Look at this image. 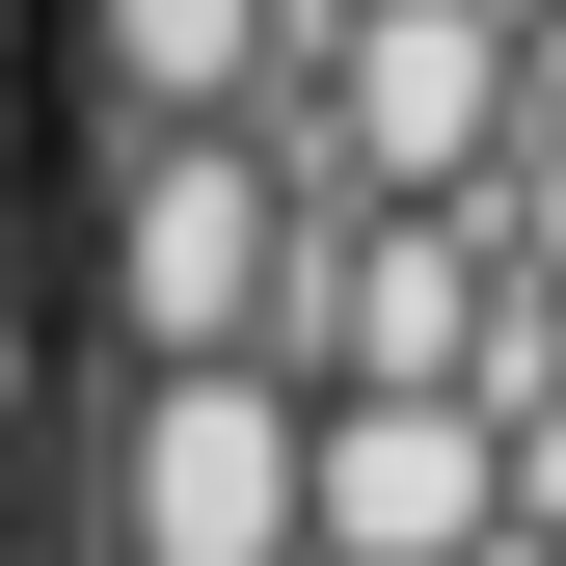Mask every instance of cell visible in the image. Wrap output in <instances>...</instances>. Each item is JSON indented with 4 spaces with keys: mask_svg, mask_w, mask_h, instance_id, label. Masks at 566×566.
Masks as SVG:
<instances>
[{
    "mask_svg": "<svg viewBox=\"0 0 566 566\" xmlns=\"http://www.w3.org/2000/svg\"><path fill=\"white\" fill-rule=\"evenodd\" d=\"M108 566H297V378L270 350L108 405Z\"/></svg>",
    "mask_w": 566,
    "mask_h": 566,
    "instance_id": "277c9868",
    "label": "cell"
},
{
    "mask_svg": "<svg viewBox=\"0 0 566 566\" xmlns=\"http://www.w3.org/2000/svg\"><path fill=\"white\" fill-rule=\"evenodd\" d=\"M270 350H297L324 405H459V378H485V243H459V217H378V189H297Z\"/></svg>",
    "mask_w": 566,
    "mask_h": 566,
    "instance_id": "7a4b0ae2",
    "label": "cell"
},
{
    "mask_svg": "<svg viewBox=\"0 0 566 566\" xmlns=\"http://www.w3.org/2000/svg\"><path fill=\"white\" fill-rule=\"evenodd\" d=\"M270 243H297V189H270L243 135H108V350L135 378L270 350Z\"/></svg>",
    "mask_w": 566,
    "mask_h": 566,
    "instance_id": "3957f363",
    "label": "cell"
},
{
    "mask_svg": "<svg viewBox=\"0 0 566 566\" xmlns=\"http://www.w3.org/2000/svg\"><path fill=\"white\" fill-rule=\"evenodd\" d=\"M108 54V135H243V82L297 54V0H82Z\"/></svg>",
    "mask_w": 566,
    "mask_h": 566,
    "instance_id": "8992f818",
    "label": "cell"
},
{
    "mask_svg": "<svg viewBox=\"0 0 566 566\" xmlns=\"http://www.w3.org/2000/svg\"><path fill=\"white\" fill-rule=\"evenodd\" d=\"M485 405H297V566H485Z\"/></svg>",
    "mask_w": 566,
    "mask_h": 566,
    "instance_id": "5b68a950",
    "label": "cell"
},
{
    "mask_svg": "<svg viewBox=\"0 0 566 566\" xmlns=\"http://www.w3.org/2000/svg\"><path fill=\"white\" fill-rule=\"evenodd\" d=\"M297 54H324V135H297V189L459 217V189L513 163V0H297Z\"/></svg>",
    "mask_w": 566,
    "mask_h": 566,
    "instance_id": "6da1fadb",
    "label": "cell"
}]
</instances>
